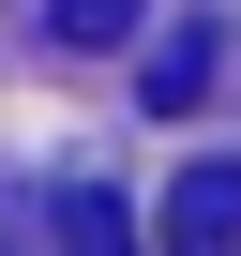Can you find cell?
Returning a JSON list of instances; mask_svg holds the SVG:
<instances>
[{
    "label": "cell",
    "mask_w": 241,
    "mask_h": 256,
    "mask_svg": "<svg viewBox=\"0 0 241 256\" xmlns=\"http://www.w3.org/2000/svg\"><path fill=\"white\" fill-rule=\"evenodd\" d=\"M196 90H211V46H181V30H166V46H151V106H166V120H181V106H196Z\"/></svg>",
    "instance_id": "cell-3"
},
{
    "label": "cell",
    "mask_w": 241,
    "mask_h": 256,
    "mask_svg": "<svg viewBox=\"0 0 241 256\" xmlns=\"http://www.w3.org/2000/svg\"><path fill=\"white\" fill-rule=\"evenodd\" d=\"M136 16H151V0H60V46H120Z\"/></svg>",
    "instance_id": "cell-4"
},
{
    "label": "cell",
    "mask_w": 241,
    "mask_h": 256,
    "mask_svg": "<svg viewBox=\"0 0 241 256\" xmlns=\"http://www.w3.org/2000/svg\"><path fill=\"white\" fill-rule=\"evenodd\" d=\"M151 256H241V166L226 151H196L181 181H166V241Z\"/></svg>",
    "instance_id": "cell-1"
},
{
    "label": "cell",
    "mask_w": 241,
    "mask_h": 256,
    "mask_svg": "<svg viewBox=\"0 0 241 256\" xmlns=\"http://www.w3.org/2000/svg\"><path fill=\"white\" fill-rule=\"evenodd\" d=\"M60 256H151V241L120 226V196H106V181H60Z\"/></svg>",
    "instance_id": "cell-2"
}]
</instances>
